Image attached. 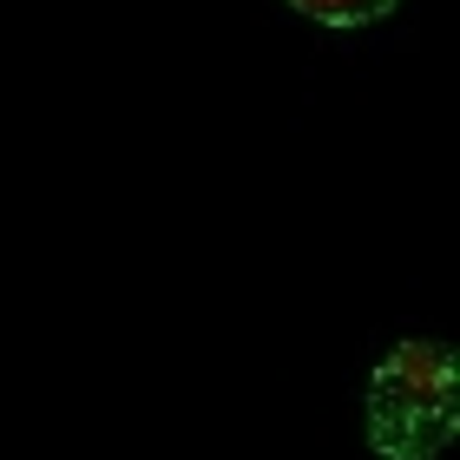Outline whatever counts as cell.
Returning a JSON list of instances; mask_svg holds the SVG:
<instances>
[{"label":"cell","mask_w":460,"mask_h":460,"mask_svg":"<svg viewBox=\"0 0 460 460\" xmlns=\"http://www.w3.org/2000/svg\"><path fill=\"white\" fill-rule=\"evenodd\" d=\"M303 20H316V27H375V20H388L402 0H289Z\"/></svg>","instance_id":"cell-1"}]
</instances>
